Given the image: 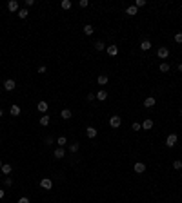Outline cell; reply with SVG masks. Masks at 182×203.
I'll return each instance as SVG.
<instances>
[{
  "label": "cell",
  "mask_w": 182,
  "mask_h": 203,
  "mask_svg": "<svg viewBox=\"0 0 182 203\" xmlns=\"http://www.w3.org/2000/svg\"><path fill=\"white\" fill-rule=\"evenodd\" d=\"M177 141H179V136H177L175 132H171L170 136L166 138V145H167V147H175V145H177Z\"/></svg>",
  "instance_id": "6da1fadb"
},
{
  "label": "cell",
  "mask_w": 182,
  "mask_h": 203,
  "mask_svg": "<svg viewBox=\"0 0 182 203\" xmlns=\"http://www.w3.org/2000/svg\"><path fill=\"white\" fill-rule=\"evenodd\" d=\"M109 125L113 127V129H118V127L122 125V118L120 116H111L109 118Z\"/></svg>",
  "instance_id": "7a4b0ae2"
},
{
  "label": "cell",
  "mask_w": 182,
  "mask_h": 203,
  "mask_svg": "<svg viewBox=\"0 0 182 203\" xmlns=\"http://www.w3.org/2000/svg\"><path fill=\"white\" fill-rule=\"evenodd\" d=\"M15 87H17V82H15V80L9 78V80H6V82H4V89H6V91L11 93V91H15Z\"/></svg>",
  "instance_id": "3957f363"
},
{
  "label": "cell",
  "mask_w": 182,
  "mask_h": 203,
  "mask_svg": "<svg viewBox=\"0 0 182 203\" xmlns=\"http://www.w3.org/2000/svg\"><path fill=\"white\" fill-rule=\"evenodd\" d=\"M40 187L46 189V191H51V189H53V181L49 178H44V180H40Z\"/></svg>",
  "instance_id": "277c9868"
},
{
  "label": "cell",
  "mask_w": 182,
  "mask_h": 203,
  "mask_svg": "<svg viewBox=\"0 0 182 203\" xmlns=\"http://www.w3.org/2000/svg\"><path fill=\"white\" fill-rule=\"evenodd\" d=\"M157 56L158 58H167V56H170V49H167V47H158Z\"/></svg>",
  "instance_id": "5b68a950"
},
{
  "label": "cell",
  "mask_w": 182,
  "mask_h": 203,
  "mask_svg": "<svg viewBox=\"0 0 182 203\" xmlns=\"http://www.w3.org/2000/svg\"><path fill=\"white\" fill-rule=\"evenodd\" d=\"M133 169H135V172H137V174H142V172L146 171V163H142V161H137Z\"/></svg>",
  "instance_id": "8992f818"
},
{
  "label": "cell",
  "mask_w": 182,
  "mask_h": 203,
  "mask_svg": "<svg viewBox=\"0 0 182 203\" xmlns=\"http://www.w3.org/2000/svg\"><path fill=\"white\" fill-rule=\"evenodd\" d=\"M64 154H66L64 147H57V149H55V152H53V156H55L57 160H62V158H64Z\"/></svg>",
  "instance_id": "52a82bcc"
},
{
  "label": "cell",
  "mask_w": 182,
  "mask_h": 203,
  "mask_svg": "<svg viewBox=\"0 0 182 203\" xmlns=\"http://www.w3.org/2000/svg\"><path fill=\"white\" fill-rule=\"evenodd\" d=\"M8 9H9L11 13L20 11V9H18V2H17V0H9V2H8Z\"/></svg>",
  "instance_id": "ba28073f"
},
{
  "label": "cell",
  "mask_w": 182,
  "mask_h": 203,
  "mask_svg": "<svg viewBox=\"0 0 182 203\" xmlns=\"http://www.w3.org/2000/svg\"><path fill=\"white\" fill-rule=\"evenodd\" d=\"M107 55H109V56H115L117 55V53H118V47L115 45V44H111V45H107Z\"/></svg>",
  "instance_id": "9c48e42d"
},
{
  "label": "cell",
  "mask_w": 182,
  "mask_h": 203,
  "mask_svg": "<svg viewBox=\"0 0 182 203\" xmlns=\"http://www.w3.org/2000/svg\"><path fill=\"white\" fill-rule=\"evenodd\" d=\"M155 104H157V100H155L153 96H147V98L144 100V107H147V109H149V107H153Z\"/></svg>",
  "instance_id": "30bf717a"
},
{
  "label": "cell",
  "mask_w": 182,
  "mask_h": 203,
  "mask_svg": "<svg viewBox=\"0 0 182 203\" xmlns=\"http://www.w3.org/2000/svg\"><path fill=\"white\" fill-rule=\"evenodd\" d=\"M86 136L89 138V140L95 138L97 136V129H95V127H87V129H86Z\"/></svg>",
  "instance_id": "8fae6325"
},
{
  "label": "cell",
  "mask_w": 182,
  "mask_h": 203,
  "mask_svg": "<svg viewBox=\"0 0 182 203\" xmlns=\"http://www.w3.org/2000/svg\"><path fill=\"white\" fill-rule=\"evenodd\" d=\"M106 98H107L106 89H100V91L97 93V100H98V102H106Z\"/></svg>",
  "instance_id": "7c38bea8"
},
{
  "label": "cell",
  "mask_w": 182,
  "mask_h": 203,
  "mask_svg": "<svg viewBox=\"0 0 182 203\" xmlns=\"http://www.w3.org/2000/svg\"><path fill=\"white\" fill-rule=\"evenodd\" d=\"M140 49H142V51H149L151 49V42H149V40H142V42H140Z\"/></svg>",
  "instance_id": "4fadbf2b"
},
{
  "label": "cell",
  "mask_w": 182,
  "mask_h": 203,
  "mask_svg": "<svg viewBox=\"0 0 182 203\" xmlns=\"http://www.w3.org/2000/svg\"><path fill=\"white\" fill-rule=\"evenodd\" d=\"M97 82H98V85H106L107 82H109V78H107V74H100V76L97 78Z\"/></svg>",
  "instance_id": "5bb4252c"
},
{
  "label": "cell",
  "mask_w": 182,
  "mask_h": 203,
  "mask_svg": "<svg viewBox=\"0 0 182 203\" xmlns=\"http://www.w3.org/2000/svg\"><path fill=\"white\" fill-rule=\"evenodd\" d=\"M151 127H153V120L147 118V120H144V121H142V129H144V131H149Z\"/></svg>",
  "instance_id": "9a60e30c"
},
{
  "label": "cell",
  "mask_w": 182,
  "mask_h": 203,
  "mask_svg": "<svg viewBox=\"0 0 182 203\" xmlns=\"http://www.w3.org/2000/svg\"><path fill=\"white\" fill-rule=\"evenodd\" d=\"M37 109H38L40 112H48V102H38Z\"/></svg>",
  "instance_id": "2e32d148"
},
{
  "label": "cell",
  "mask_w": 182,
  "mask_h": 203,
  "mask_svg": "<svg viewBox=\"0 0 182 203\" xmlns=\"http://www.w3.org/2000/svg\"><path fill=\"white\" fill-rule=\"evenodd\" d=\"M9 112H11V116H18V114H20V107L17 104H13L11 109H9Z\"/></svg>",
  "instance_id": "e0dca14e"
},
{
  "label": "cell",
  "mask_w": 182,
  "mask_h": 203,
  "mask_svg": "<svg viewBox=\"0 0 182 203\" xmlns=\"http://www.w3.org/2000/svg\"><path fill=\"white\" fill-rule=\"evenodd\" d=\"M93 33H95V29H93V25L91 24H87V25H84V35H87V36H91Z\"/></svg>",
  "instance_id": "ac0fdd59"
},
{
  "label": "cell",
  "mask_w": 182,
  "mask_h": 203,
  "mask_svg": "<svg viewBox=\"0 0 182 203\" xmlns=\"http://www.w3.org/2000/svg\"><path fill=\"white\" fill-rule=\"evenodd\" d=\"M137 13H138V9L135 8V5H129V8L126 9V15H129V16H135V15H137Z\"/></svg>",
  "instance_id": "d6986e66"
},
{
  "label": "cell",
  "mask_w": 182,
  "mask_h": 203,
  "mask_svg": "<svg viewBox=\"0 0 182 203\" xmlns=\"http://www.w3.org/2000/svg\"><path fill=\"white\" fill-rule=\"evenodd\" d=\"M60 116H62V120H69V118L73 116V114H71V111H69V109H62Z\"/></svg>",
  "instance_id": "ffe728a7"
},
{
  "label": "cell",
  "mask_w": 182,
  "mask_h": 203,
  "mask_svg": "<svg viewBox=\"0 0 182 203\" xmlns=\"http://www.w3.org/2000/svg\"><path fill=\"white\" fill-rule=\"evenodd\" d=\"M0 171H2V174H11L13 167H11L9 163H4V165H2V169H0Z\"/></svg>",
  "instance_id": "44dd1931"
},
{
  "label": "cell",
  "mask_w": 182,
  "mask_h": 203,
  "mask_svg": "<svg viewBox=\"0 0 182 203\" xmlns=\"http://www.w3.org/2000/svg\"><path fill=\"white\" fill-rule=\"evenodd\" d=\"M49 121H51V118L48 116V114H44V116H40V125H49Z\"/></svg>",
  "instance_id": "7402d4cb"
},
{
  "label": "cell",
  "mask_w": 182,
  "mask_h": 203,
  "mask_svg": "<svg viewBox=\"0 0 182 203\" xmlns=\"http://www.w3.org/2000/svg\"><path fill=\"white\" fill-rule=\"evenodd\" d=\"M95 49L97 51H104L106 49V44L102 42V40H97V42H95Z\"/></svg>",
  "instance_id": "603a6c76"
},
{
  "label": "cell",
  "mask_w": 182,
  "mask_h": 203,
  "mask_svg": "<svg viewBox=\"0 0 182 203\" xmlns=\"http://www.w3.org/2000/svg\"><path fill=\"white\" fill-rule=\"evenodd\" d=\"M60 5H62V9H64V11H69L73 4L69 2V0H62V4H60Z\"/></svg>",
  "instance_id": "cb8c5ba5"
},
{
  "label": "cell",
  "mask_w": 182,
  "mask_h": 203,
  "mask_svg": "<svg viewBox=\"0 0 182 203\" xmlns=\"http://www.w3.org/2000/svg\"><path fill=\"white\" fill-rule=\"evenodd\" d=\"M158 69H160V71H162V73H167V71H170V64H166V62H162V64H160V65H158Z\"/></svg>",
  "instance_id": "d4e9b609"
},
{
  "label": "cell",
  "mask_w": 182,
  "mask_h": 203,
  "mask_svg": "<svg viewBox=\"0 0 182 203\" xmlns=\"http://www.w3.org/2000/svg\"><path fill=\"white\" fill-rule=\"evenodd\" d=\"M57 143H58L60 147H64V145L67 143V138H66V136H60V138H57Z\"/></svg>",
  "instance_id": "484cf974"
},
{
  "label": "cell",
  "mask_w": 182,
  "mask_h": 203,
  "mask_svg": "<svg viewBox=\"0 0 182 203\" xmlns=\"http://www.w3.org/2000/svg\"><path fill=\"white\" fill-rule=\"evenodd\" d=\"M28 15H29L28 9H20V11H18V18H22V20H24V18H28Z\"/></svg>",
  "instance_id": "4316f807"
},
{
  "label": "cell",
  "mask_w": 182,
  "mask_h": 203,
  "mask_svg": "<svg viewBox=\"0 0 182 203\" xmlns=\"http://www.w3.org/2000/svg\"><path fill=\"white\" fill-rule=\"evenodd\" d=\"M144 5H146V0H135V8H144Z\"/></svg>",
  "instance_id": "83f0119b"
},
{
  "label": "cell",
  "mask_w": 182,
  "mask_h": 203,
  "mask_svg": "<svg viewBox=\"0 0 182 203\" xmlns=\"http://www.w3.org/2000/svg\"><path fill=\"white\" fill-rule=\"evenodd\" d=\"M173 169L180 171V169H182V161H180V160H175V161H173Z\"/></svg>",
  "instance_id": "f1b7e54d"
},
{
  "label": "cell",
  "mask_w": 182,
  "mask_h": 203,
  "mask_svg": "<svg viewBox=\"0 0 182 203\" xmlns=\"http://www.w3.org/2000/svg\"><path fill=\"white\" fill-rule=\"evenodd\" d=\"M78 147H80V145L77 143V141H75V143H71V145H69V152H77Z\"/></svg>",
  "instance_id": "f546056e"
},
{
  "label": "cell",
  "mask_w": 182,
  "mask_h": 203,
  "mask_svg": "<svg viewBox=\"0 0 182 203\" xmlns=\"http://www.w3.org/2000/svg\"><path fill=\"white\" fill-rule=\"evenodd\" d=\"M131 129H133V131H140V129H142V123H138V121H135V123L131 125Z\"/></svg>",
  "instance_id": "4dcf8cb0"
},
{
  "label": "cell",
  "mask_w": 182,
  "mask_h": 203,
  "mask_svg": "<svg viewBox=\"0 0 182 203\" xmlns=\"http://www.w3.org/2000/svg\"><path fill=\"white\" fill-rule=\"evenodd\" d=\"M175 42H177V44H182V33H177V35H175Z\"/></svg>",
  "instance_id": "1f68e13d"
},
{
  "label": "cell",
  "mask_w": 182,
  "mask_h": 203,
  "mask_svg": "<svg viewBox=\"0 0 182 203\" xmlns=\"http://www.w3.org/2000/svg\"><path fill=\"white\" fill-rule=\"evenodd\" d=\"M80 8H87V5H89V2H87V0H80Z\"/></svg>",
  "instance_id": "d6a6232c"
},
{
  "label": "cell",
  "mask_w": 182,
  "mask_h": 203,
  "mask_svg": "<svg viewBox=\"0 0 182 203\" xmlns=\"http://www.w3.org/2000/svg\"><path fill=\"white\" fill-rule=\"evenodd\" d=\"M95 98H97V94H93V93H89V94H87V102H93Z\"/></svg>",
  "instance_id": "836d02e7"
},
{
  "label": "cell",
  "mask_w": 182,
  "mask_h": 203,
  "mask_svg": "<svg viewBox=\"0 0 182 203\" xmlns=\"http://www.w3.org/2000/svg\"><path fill=\"white\" fill-rule=\"evenodd\" d=\"M13 185V180L11 178H6V187H11Z\"/></svg>",
  "instance_id": "e575fe53"
},
{
  "label": "cell",
  "mask_w": 182,
  "mask_h": 203,
  "mask_svg": "<svg viewBox=\"0 0 182 203\" xmlns=\"http://www.w3.org/2000/svg\"><path fill=\"white\" fill-rule=\"evenodd\" d=\"M53 141H55V140H53V136H48V138H46V143H48V145H51Z\"/></svg>",
  "instance_id": "d590c367"
},
{
  "label": "cell",
  "mask_w": 182,
  "mask_h": 203,
  "mask_svg": "<svg viewBox=\"0 0 182 203\" xmlns=\"http://www.w3.org/2000/svg\"><path fill=\"white\" fill-rule=\"evenodd\" d=\"M26 5L31 8V5H35V0H26Z\"/></svg>",
  "instance_id": "8d00e7d4"
},
{
  "label": "cell",
  "mask_w": 182,
  "mask_h": 203,
  "mask_svg": "<svg viewBox=\"0 0 182 203\" xmlns=\"http://www.w3.org/2000/svg\"><path fill=\"white\" fill-rule=\"evenodd\" d=\"M38 73L44 74V73H46V65H40V67H38Z\"/></svg>",
  "instance_id": "74e56055"
},
{
  "label": "cell",
  "mask_w": 182,
  "mask_h": 203,
  "mask_svg": "<svg viewBox=\"0 0 182 203\" xmlns=\"http://www.w3.org/2000/svg\"><path fill=\"white\" fill-rule=\"evenodd\" d=\"M18 203H29V200H28V198H20Z\"/></svg>",
  "instance_id": "f35d334b"
},
{
  "label": "cell",
  "mask_w": 182,
  "mask_h": 203,
  "mask_svg": "<svg viewBox=\"0 0 182 203\" xmlns=\"http://www.w3.org/2000/svg\"><path fill=\"white\" fill-rule=\"evenodd\" d=\"M4 198V189H0V200Z\"/></svg>",
  "instance_id": "ab89813d"
},
{
  "label": "cell",
  "mask_w": 182,
  "mask_h": 203,
  "mask_svg": "<svg viewBox=\"0 0 182 203\" xmlns=\"http://www.w3.org/2000/svg\"><path fill=\"white\" fill-rule=\"evenodd\" d=\"M179 71H180V73H182V64H179Z\"/></svg>",
  "instance_id": "60d3db41"
},
{
  "label": "cell",
  "mask_w": 182,
  "mask_h": 203,
  "mask_svg": "<svg viewBox=\"0 0 182 203\" xmlns=\"http://www.w3.org/2000/svg\"><path fill=\"white\" fill-rule=\"evenodd\" d=\"M2 116H4V111H2V109H0V118H2Z\"/></svg>",
  "instance_id": "b9f144b4"
},
{
  "label": "cell",
  "mask_w": 182,
  "mask_h": 203,
  "mask_svg": "<svg viewBox=\"0 0 182 203\" xmlns=\"http://www.w3.org/2000/svg\"><path fill=\"white\" fill-rule=\"evenodd\" d=\"M2 165H4V163H2V160H0V169H2Z\"/></svg>",
  "instance_id": "7bdbcfd3"
},
{
  "label": "cell",
  "mask_w": 182,
  "mask_h": 203,
  "mask_svg": "<svg viewBox=\"0 0 182 203\" xmlns=\"http://www.w3.org/2000/svg\"><path fill=\"white\" fill-rule=\"evenodd\" d=\"M0 93H2V87H0Z\"/></svg>",
  "instance_id": "ee69618b"
},
{
  "label": "cell",
  "mask_w": 182,
  "mask_h": 203,
  "mask_svg": "<svg viewBox=\"0 0 182 203\" xmlns=\"http://www.w3.org/2000/svg\"><path fill=\"white\" fill-rule=\"evenodd\" d=\"M180 114H182V109H180Z\"/></svg>",
  "instance_id": "f6af8a7d"
},
{
  "label": "cell",
  "mask_w": 182,
  "mask_h": 203,
  "mask_svg": "<svg viewBox=\"0 0 182 203\" xmlns=\"http://www.w3.org/2000/svg\"><path fill=\"white\" fill-rule=\"evenodd\" d=\"M0 141H2V140H0Z\"/></svg>",
  "instance_id": "bcb514c9"
}]
</instances>
